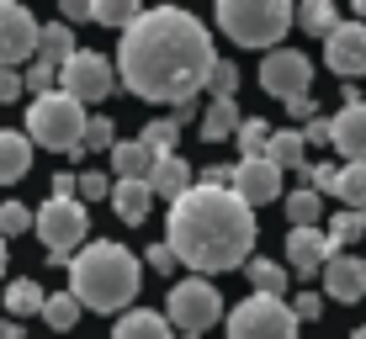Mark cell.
Here are the masks:
<instances>
[{"instance_id":"1","label":"cell","mask_w":366,"mask_h":339,"mask_svg":"<svg viewBox=\"0 0 366 339\" xmlns=\"http://www.w3.org/2000/svg\"><path fill=\"white\" fill-rule=\"evenodd\" d=\"M212 37L192 11L154 6L122 32L117 43V69L122 85L138 101H159V106H186L197 101V91L207 85L212 69Z\"/></svg>"},{"instance_id":"2","label":"cell","mask_w":366,"mask_h":339,"mask_svg":"<svg viewBox=\"0 0 366 339\" xmlns=\"http://www.w3.org/2000/svg\"><path fill=\"white\" fill-rule=\"evenodd\" d=\"M165 249L175 255V265H192L197 275L239 270L255 249V212L234 191L192 186L165 212Z\"/></svg>"},{"instance_id":"3","label":"cell","mask_w":366,"mask_h":339,"mask_svg":"<svg viewBox=\"0 0 366 339\" xmlns=\"http://www.w3.org/2000/svg\"><path fill=\"white\" fill-rule=\"evenodd\" d=\"M144 265L117 238H91L80 255H69V297L91 313H122L138 297Z\"/></svg>"},{"instance_id":"4","label":"cell","mask_w":366,"mask_h":339,"mask_svg":"<svg viewBox=\"0 0 366 339\" xmlns=\"http://www.w3.org/2000/svg\"><path fill=\"white\" fill-rule=\"evenodd\" d=\"M218 27L239 48H266L271 54L292 27V6L287 0H218Z\"/></svg>"},{"instance_id":"5","label":"cell","mask_w":366,"mask_h":339,"mask_svg":"<svg viewBox=\"0 0 366 339\" xmlns=\"http://www.w3.org/2000/svg\"><path fill=\"white\" fill-rule=\"evenodd\" d=\"M80 133H85V111L69 101V96L48 91V96H32L27 106V143L37 148H54V154H80Z\"/></svg>"},{"instance_id":"6","label":"cell","mask_w":366,"mask_h":339,"mask_svg":"<svg viewBox=\"0 0 366 339\" xmlns=\"http://www.w3.org/2000/svg\"><path fill=\"white\" fill-rule=\"evenodd\" d=\"M32 228L48 249V265H69V255L85 244L91 218H85V207L74 202V196H48V202L32 212Z\"/></svg>"},{"instance_id":"7","label":"cell","mask_w":366,"mask_h":339,"mask_svg":"<svg viewBox=\"0 0 366 339\" xmlns=\"http://www.w3.org/2000/svg\"><path fill=\"white\" fill-rule=\"evenodd\" d=\"M218 313H223L218 286H207L202 275H192V281H175V286H170L165 313H159V318L175 323L181 334H202V329H212V323H218Z\"/></svg>"},{"instance_id":"8","label":"cell","mask_w":366,"mask_h":339,"mask_svg":"<svg viewBox=\"0 0 366 339\" xmlns=\"http://www.w3.org/2000/svg\"><path fill=\"white\" fill-rule=\"evenodd\" d=\"M54 85H64V91L59 96H69L74 106H96V101H107L112 96V59H101V54H91V48H74V54L64 59V64H59V80Z\"/></svg>"},{"instance_id":"9","label":"cell","mask_w":366,"mask_h":339,"mask_svg":"<svg viewBox=\"0 0 366 339\" xmlns=\"http://www.w3.org/2000/svg\"><path fill=\"white\" fill-rule=\"evenodd\" d=\"M229 339H297V318L282 297H249L229 313Z\"/></svg>"},{"instance_id":"10","label":"cell","mask_w":366,"mask_h":339,"mask_svg":"<svg viewBox=\"0 0 366 339\" xmlns=\"http://www.w3.org/2000/svg\"><path fill=\"white\" fill-rule=\"evenodd\" d=\"M308 85H313V64L297 48H271V54L260 59V91L292 101V96H308Z\"/></svg>"},{"instance_id":"11","label":"cell","mask_w":366,"mask_h":339,"mask_svg":"<svg viewBox=\"0 0 366 339\" xmlns=\"http://www.w3.org/2000/svg\"><path fill=\"white\" fill-rule=\"evenodd\" d=\"M37 48V21L27 6H16V0H0V69H16L27 64Z\"/></svg>"},{"instance_id":"12","label":"cell","mask_w":366,"mask_h":339,"mask_svg":"<svg viewBox=\"0 0 366 339\" xmlns=\"http://www.w3.org/2000/svg\"><path fill=\"white\" fill-rule=\"evenodd\" d=\"M229 191L255 212L282 196V170H271L266 159H239V165H229Z\"/></svg>"},{"instance_id":"13","label":"cell","mask_w":366,"mask_h":339,"mask_svg":"<svg viewBox=\"0 0 366 339\" xmlns=\"http://www.w3.org/2000/svg\"><path fill=\"white\" fill-rule=\"evenodd\" d=\"M324 64H330L340 80L366 74V21H340V27L324 37Z\"/></svg>"},{"instance_id":"14","label":"cell","mask_w":366,"mask_h":339,"mask_svg":"<svg viewBox=\"0 0 366 339\" xmlns=\"http://www.w3.org/2000/svg\"><path fill=\"white\" fill-rule=\"evenodd\" d=\"M324 297L330 303H361L366 297V265H361V255H330L324 260Z\"/></svg>"},{"instance_id":"15","label":"cell","mask_w":366,"mask_h":339,"mask_svg":"<svg viewBox=\"0 0 366 339\" xmlns=\"http://www.w3.org/2000/svg\"><path fill=\"white\" fill-rule=\"evenodd\" d=\"M330 238L319 228H292L287 233V275H297V281H308V275L324 270V260H330Z\"/></svg>"},{"instance_id":"16","label":"cell","mask_w":366,"mask_h":339,"mask_svg":"<svg viewBox=\"0 0 366 339\" xmlns=\"http://www.w3.org/2000/svg\"><path fill=\"white\" fill-rule=\"evenodd\" d=\"M330 143L345 154V165H366V101L345 106V111L330 122Z\"/></svg>"},{"instance_id":"17","label":"cell","mask_w":366,"mask_h":339,"mask_svg":"<svg viewBox=\"0 0 366 339\" xmlns=\"http://www.w3.org/2000/svg\"><path fill=\"white\" fill-rule=\"evenodd\" d=\"M149 196H165V202H175V196H186L197 186V170L186 165L181 154H159L154 165H149Z\"/></svg>"},{"instance_id":"18","label":"cell","mask_w":366,"mask_h":339,"mask_svg":"<svg viewBox=\"0 0 366 339\" xmlns=\"http://www.w3.org/2000/svg\"><path fill=\"white\" fill-rule=\"evenodd\" d=\"M260 159H266V165L271 170H308V143H302V133L297 128H287V133H271L266 138V154H260Z\"/></svg>"},{"instance_id":"19","label":"cell","mask_w":366,"mask_h":339,"mask_svg":"<svg viewBox=\"0 0 366 339\" xmlns=\"http://www.w3.org/2000/svg\"><path fill=\"white\" fill-rule=\"evenodd\" d=\"M107 202H112V212H117L122 223H133V228H138V223L149 218V202H154V196H149L144 181H112Z\"/></svg>"},{"instance_id":"20","label":"cell","mask_w":366,"mask_h":339,"mask_svg":"<svg viewBox=\"0 0 366 339\" xmlns=\"http://www.w3.org/2000/svg\"><path fill=\"white\" fill-rule=\"evenodd\" d=\"M27 170H32V143H27L21 133H6V128H0V186H16Z\"/></svg>"},{"instance_id":"21","label":"cell","mask_w":366,"mask_h":339,"mask_svg":"<svg viewBox=\"0 0 366 339\" xmlns=\"http://www.w3.org/2000/svg\"><path fill=\"white\" fill-rule=\"evenodd\" d=\"M32 54H37V64H48L59 74V64L74 54V32L64 27V21H48V27H37V48H32Z\"/></svg>"},{"instance_id":"22","label":"cell","mask_w":366,"mask_h":339,"mask_svg":"<svg viewBox=\"0 0 366 339\" xmlns=\"http://www.w3.org/2000/svg\"><path fill=\"white\" fill-rule=\"evenodd\" d=\"M112 154V170H117V181H149V165H154V159H149V148L138 143H128V138H117V143L107 148Z\"/></svg>"},{"instance_id":"23","label":"cell","mask_w":366,"mask_h":339,"mask_svg":"<svg viewBox=\"0 0 366 339\" xmlns=\"http://www.w3.org/2000/svg\"><path fill=\"white\" fill-rule=\"evenodd\" d=\"M112 339H170V323L159 318V313H149V308H133V313L117 318Z\"/></svg>"},{"instance_id":"24","label":"cell","mask_w":366,"mask_h":339,"mask_svg":"<svg viewBox=\"0 0 366 339\" xmlns=\"http://www.w3.org/2000/svg\"><path fill=\"white\" fill-rule=\"evenodd\" d=\"M292 21H297L302 32H313V37H330L340 27V11L330 6V0H302V6L292 11Z\"/></svg>"},{"instance_id":"25","label":"cell","mask_w":366,"mask_h":339,"mask_svg":"<svg viewBox=\"0 0 366 339\" xmlns=\"http://www.w3.org/2000/svg\"><path fill=\"white\" fill-rule=\"evenodd\" d=\"M244 275L255 286V297H282L287 292V265H276V260H244Z\"/></svg>"},{"instance_id":"26","label":"cell","mask_w":366,"mask_h":339,"mask_svg":"<svg viewBox=\"0 0 366 339\" xmlns=\"http://www.w3.org/2000/svg\"><path fill=\"white\" fill-rule=\"evenodd\" d=\"M319 218H324V196L308 191V186H297V191L287 196V223H292V228H319Z\"/></svg>"},{"instance_id":"27","label":"cell","mask_w":366,"mask_h":339,"mask_svg":"<svg viewBox=\"0 0 366 339\" xmlns=\"http://www.w3.org/2000/svg\"><path fill=\"white\" fill-rule=\"evenodd\" d=\"M6 313H11V323L43 313V286L27 281V275H21V281H11V286H6Z\"/></svg>"},{"instance_id":"28","label":"cell","mask_w":366,"mask_h":339,"mask_svg":"<svg viewBox=\"0 0 366 339\" xmlns=\"http://www.w3.org/2000/svg\"><path fill=\"white\" fill-rule=\"evenodd\" d=\"M138 16H144L138 0H91V21H101V27H122L128 32Z\"/></svg>"},{"instance_id":"29","label":"cell","mask_w":366,"mask_h":339,"mask_svg":"<svg viewBox=\"0 0 366 339\" xmlns=\"http://www.w3.org/2000/svg\"><path fill=\"white\" fill-rule=\"evenodd\" d=\"M330 191L340 196L345 207H366V165H345L330 175Z\"/></svg>"},{"instance_id":"30","label":"cell","mask_w":366,"mask_h":339,"mask_svg":"<svg viewBox=\"0 0 366 339\" xmlns=\"http://www.w3.org/2000/svg\"><path fill=\"white\" fill-rule=\"evenodd\" d=\"M361 233H366V207H345V212L330 218V233H324V238H330V249L340 255V249H345L350 238H361Z\"/></svg>"},{"instance_id":"31","label":"cell","mask_w":366,"mask_h":339,"mask_svg":"<svg viewBox=\"0 0 366 339\" xmlns=\"http://www.w3.org/2000/svg\"><path fill=\"white\" fill-rule=\"evenodd\" d=\"M234 128H239V106L234 101H212L207 117H202V138H207V143H223V138H234Z\"/></svg>"},{"instance_id":"32","label":"cell","mask_w":366,"mask_h":339,"mask_svg":"<svg viewBox=\"0 0 366 339\" xmlns=\"http://www.w3.org/2000/svg\"><path fill=\"white\" fill-rule=\"evenodd\" d=\"M43 318H48V329L69 334L74 323H80V303H74L69 292H48V297H43Z\"/></svg>"},{"instance_id":"33","label":"cell","mask_w":366,"mask_h":339,"mask_svg":"<svg viewBox=\"0 0 366 339\" xmlns=\"http://www.w3.org/2000/svg\"><path fill=\"white\" fill-rule=\"evenodd\" d=\"M234 138H239V148H244V159H260L266 154V138H271V122L266 117H239Z\"/></svg>"},{"instance_id":"34","label":"cell","mask_w":366,"mask_h":339,"mask_svg":"<svg viewBox=\"0 0 366 339\" xmlns=\"http://www.w3.org/2000/svg\"><path fill=\"white\" fill-rule=\"evenodd\" d=\"M207 91H212V101H234V91H239V64L234 59H212Z\"/></svg>"},{"instance_id":"35","label":"cell","mask_w":366,"mask_h":339,"mask_svg":"<svg viewBox=\"0 0 366 339\" xmlns=\"http://www.w3.org/2000/svg\"><path fill=\"white\" fill-rule=\"evenodd\" d=\"M175 133H181V128H175L170 117H159V122H149V128H144L138 143L149 148V159H159V154H175Z\"/></svg>"},{"instance_id":"36","label":"cell","mask_w":366,"mask_h":339,"mask_svg":"<svg viewBox=\"0 0 366 339\" xmlns=\"http://www.w3.org/2000/svg\"><path fill=\"white\" fill-rule=\"evenodd\" d=\"M112 128H117L112 117H91V122H85V133H80V154H85V148H91V154H96V148H112V143H117V133H112Z\"/></svg>"},{"instance_id":"37","label":"cell","mask_w":366,"mask_h":339,"mask_svg":"<svg viewBox=\"0 0 366 339\" xmlns=\"http://www.w3.org/2000/svg\"><path fill=\"white\" fill-rule=\"evenodd\" d=\"M27 228H32V207H21V202L0 207V238H16V233H27Z\"/></svg>"},{"instance_id":"38","label":"cell","mask_w":366,"mask_h":339,"mask_svg":"<svg viewBox=\"0 0 366 339\" xmlns=\"http://www.w3.org/2000/svg\"><path fill=\"white\" fill-rule=\"evenodd\" d=\"M74 191H80L85 202H107L112 181H107V175H101V170H80V175H74Z\"/></svg>"},{"instance_id":"39","label":"cell","mask_w":366,"mask_h":339,"mask_svg":"<svg viewBox=\"0 0 366 339\" xmlns=\"http://www.w3.org/2000/svg\"><path fill=\"white\" fill-rule=\"evenodd\" d=\"M54 80H59V74L48 69V64H37V59H32V69L21 74V91H37V96H48V91H54Z\"/></svg>"},{"instance_id":"40","label":"cell","mask_w":366,"mask_h":339,"mask_svg":"<svg viewBox=\"0 0 366 339\" xmlns=\"http://www.w3.org/2000/svg\"><path fill=\"white\" fill-rule=\"evenodd\" d=\"M287 313H292L297 323H313V318L324 313V297H319V292H302V297H292V308H287Z\"/></svg>"},{"instance_id":"41","label":"cell","mask_w":366,"mask_h":339,"mask_svg":"<svg viewBox=\"0 0 366 339\" xmlns=\"http://www.w3.org/2000/svg\"><path fill=\"white\" fill-rule=\"evenodd\" d=\"M21 96H27V91H21V74H16V69H0V106H6V101H21Z\"/></svg>"},{"instance_id":"42","label":"cell","mask_w":366,"mask_h":339,"mask_svg":"<svg viewBox=\"0 0 366 339\" xmlns=\"http://www.w3.org/2000/svg\"><path fill=\"white\" fill-rule=\"evenodd\" d=\"M287 117H292V122H313V117H319L313 96H292V101H287Z\"/></svg>"},{"instance_id":"43","label":"cell","mask_w":366,"mask_h":339,"mask_svg":"<svg viewBox=\"0 0 366 339\" xmlns=\"http://www.w3.org/2000/svg\"><path fill=\"white\" fill-rule=\"evenodd\" d=\"M302 133V143H330V117H313L308 128H297Z\"/></svg>"},{"instance_id":"44","label":"cell","mask_w":366,"mask_h":339,"mask_svg":"<svg viewBox=\"0 0 366 339\" xmlns=\"http://www.w3.org/2000/svg\"><path fill=\"white\" fill-rule=\"evenodd\" d=\"M149 265H154V270H165V275H170V270H175V255H170V249H165V244H154V249H149Z\"/></svg>"},{"instance_id":"45","label":"cell","mask_w":366,"mask_h":339,"mask_svg":"<svg viewBox=\"0 0 366 339\" xmlns=\"http://www.w3.org/2000/svg\"><path fill=\"white\" fill-rule=\"evenodd\" d=\"M64 16L69 21H85V16H91V0H64ZM69 21H64V27H69Z\"/></svg>"},{"instance_id":"46","label":"cell","mask_w":366,"mask_h":339,"mask_svg":"<svg viewBox=\"0 0 366 339\" xmlns=\"http://www.w3.org/2000/svg\"><path fill=\"white\" fill-rule=\"evenodd\" d=\"M54 196H74V175H69V170L54 175Z\"/></svg>"},{"instance_id":"47","label":"cell","mask_w":366,"mask_h":339,"mask_svg":"<svg viewBox=\"0 0 366 339\" xmlns=\"http://www.w3.org/2000/svg\"><path fill=\"white\" fill-rule=\"evenodd\" d=\"M0 339H21V323H11V318H0Z\"/></svg>"},{"instance_id":"48","label":"cell","mask_w":366,"mask_h":339,"mask_svg":"<svg viewBox=\"0 0 366 339\" xmlns=\"http://www.w3.org/2000/svg\"><path fill=\"white\" fill-rule=\"evenodd\" d=\"M6 260H11V255H6V238H0V275H6Z\"/></svg>"},{"instance_id":"49","label":"cell","mask_w":366,"mask_h":339,"mask_svg":"<svg viewBox=\"0 0 366 339\" xmlns=\"http://www.w3.org/2000/svg\"><path fill=\"white\" fill-rule=\"evenodd\" d=\"M350 339H366V323H361V329H356V334H350Z\"/></svg>"},{"instance_id":"50","label":"cell","mask_w":366,"mask_h":339,"mask_svg":"<svg viewBox=\"0 0 366 339\" xmlns=\"http://www.w3.org/2000/svg\"><path fill=\"white\" fill-rule=\"evenodd\" d=\"M186 339H197V334H186Z\"/></svg>"}]
</instances>
